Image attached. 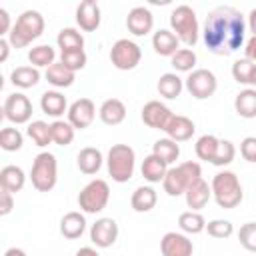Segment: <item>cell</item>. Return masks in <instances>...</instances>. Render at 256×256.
I'll use <instances>...</instances> for the list:
<instances>
[{
  "label": "cell",
  "instance_id": "cell-1",
  "mask_svg": "<svg viewBox=\"0 0 256 256\" xmlns=\"http://www.w3.org/2000/svg\"><path fill=\"white\" fill-rule=\"evenodd\" d=\"M246 28L244 14L234 6L222 4L208 12L202 26V40L212 54L230 56L244 46Z\"/></svg>",
  "mask_w": 256,
  "mask_h": 256
},
{
  "label": "cell",
  "instance_id": "cell-2",
  "mask_svg": "<svg viewBox=\"0 0 256 256\" xmlns=\"http://www.w3.org/2000/svg\"><path fill=\"white\" fill-rule=\"evenodd\" d=\"M42 32H44V16L38 10H24L16 18V22L8 34V42L12 48L18 50V48L28 46L36 38H40Z\"/></svg>",
  "mask_w": 256,
  "mask_h": 256
},
{
  "label": "cell",
  "instance_id": "cell-3",
  "mask_svg": "<svg viewBox=\"0 0 256 256\" xmlns=\"http://www.w3.org/2000/svg\"><path fill=\"white\" fill-rule=\"evenodd\" d=\"M200 178H202L200 164L194 162V160H188V162L170 166L166 176H164V180H162V186H164V192L168 196H182Z\"/></svg>",
  "mask_w": 256,
  "mask_h": 256
},
{
  "label": "cell",
  "instance_id": "cell-4",
  "mask_svg": "<svg viewBox=\"0 0 256 256\" xmlns=\"http://www.w3.org/2000/svg\"><path fill=\"white\" fill-rule=\"evenodd\" d=\"M210 188H212V196H214L216 204L224 210L236 208L244 198L242 184H240L238 176L230 170H222V172L214 174V178L210 182Z\"/></svg>",
  "mask_w": 256,
  "mask_h": 256
},
{
  "label": "cell",
  "instance_id": "cell-5",
  "mask_svg": "<svg viewBox=\"0 0 256 256\" xmlns=\"http://www.w3.org/2000/svg\"><path fill=\"white\" fill-rule=\"evenodd\" d=\"M106 168H108V174L114 182H118V184L128 182L134 176V168H136L134 148L128 144H114L108 150Z\"/></svg>",
  "mask_w": 256,
  "mask_h": 256
},
{
  "label": "cell",
  "instance_id": "cell-6",
  "mask_svg": "<svg viewBox=\"0 0 256 256\" xmlns=\"http://www.w3.org/2000/svg\"><path fill=\"white\" fill-rule=\"evenodd\" d=\"M170 28L178 36L180 44H186V48H192L198 42L200 36L198 18L188 4H180L170 12Z\"/></svg>",
  "mask_w": 256,
  "mask_h": 256
},
{
  "label": "cell",
  "instance_id": "cell-7",
  "mask_svg": "<svg viewBox=\"0 0 256 256\" xmlns=\"http://www.w3.org/2000/svg\"><path fill=\"white\" fill-rule=\"evenodd\" d=\"M32 186L38 192H50L58 182V162L52 152H40L30 168Z\"/></svg>",
  "mask_w": 256,
  "mask_h": 256
},
{
  "label": "cell",
  "instance_id": "cell-8",
  "mask_svg": "<svg viewBox=\"0 0 256 256\" xmlns=\"http://www.w3.org/2000/svg\"><path fill=\"white\" fill-rule=\"evenodd\" d=\"M110 200V186L106 180L96 178L90 180L78 194V206L86 214H98L108 206Z\"/></svg>",
  "mask_w": 256,
  "mask_h": 256
},
{
  "label": "cell",
  "instance_id": "cell-9",
  "mask_svg": "<svg viewBox=\"0 0 256 256\" xmlns=\"http://www.w3.org/2000/svg\"><path fill=\"white\" fill-rule=\"evenodd\" d=\"M142 60V50L134 40L120 38L110 48V62L118 70H134Z\"/></svg>",
  "mask_w": 256,
  "mask_h": 256
},
{
  "label": "cell",
  "instance_id": "cell-10",
  "mask_svg": "<svg viewBox=\"0 0 256 256\" xmlns=\"http://www.w3.org/2000/svg\"><path fill=\"white\" fill-rule=\"evenodd\" d=\"M184 86L190 92V96H194L196 100H206V98L214 96V92L218 88V80L212 70L196 68L188 74V78L184 80Z\"/></svg>",
  "mask_w": 256,
  "mask_h": 256
},
{
  "label": "cell",
  "instance_id": "cell-11",
  "mask_svg": "<svg viewBox=\"0 0 256 256\" xmlns=\"http://www.w3.org/2000/svg\"><path fill=\"white\" fill-rule=\"evenodd\" d=\"M4 118L12 124H26L32 118V102L22 92H12L6 96L2 106Z\"/></svg>",
  "mask_w": 256,
  "mask_h": 256
},
{
  "label": "cell",
  "instance_id": "cell-12",
  "mask_svg": "<svg viewBox=\"0 0 256 256\" xmlns=\"http://www.w3.org/2000/svg\"><path fill=\"white\" fill-rule=\"evenodd\" d=\"M68 122L76 128V130H84L88 128L94 118H96V106L90 98H78L68 106Z\"/></svg>",
  "mask_w": 256,
  "mask_h": 256
},
{
  "label": "cell",
  "instance_id": "cell-13",
  "mask_svg": "<svg viewBox=\"0 0 256 256\" xmlns=\"http://www.w3.org/2000/svg\"><path fill=\"white\" fill-rule=\"evenodd\" d=\"M118 238V224L114 218H98L90 226V240L96 248H110Z\"/></svg>",
  "mask_w": 256,
  "mask_h": 256
},
{
  "label": "cell",
  "instance_id": "cell-14",
  "mask_svg": "<svg viewBox=\"0 0 256 256\" xmlns=\"http://www.w3.org/2000/svg\"><path fill=\"white\" fill-rule=\"evenodd\" d=\"M140 116H142V122H144L148 128L164 130L166 124L170 122V118H172L174 114H172V110H170L166 104H162L160 100H150V102H146V104L142 106Z\"/></svg>",
  "mask_w": 256,
  "mask_h": 256
},
{
  "label": "cell",
  "instance_id": "cell-15",
  "mask_svg": "<svg viewBox=\"0 0 256 256\" xmlns=\"http://www.w3.org/2000/svg\"><path fill=\"white\" fill-rule=\"evenodd\" d=\"M162 256H192L194 244L182 232H166L160 240Z\"/></svg>",
  "mask_w": 256,
  "mask_h": 256
},
{
  "label": "cell",
  "instance_id": "cell-16",
  "mask_svg": "<svg viewBox=\"0 0 256 256\" xmlns=\"http://www.w3.org/2000/svg\"><path fill=\"white\" fill-rule=\"evenodd\" d=\"M126 28L134 36H146L154 28V16L146 6H134L126 16Z\"/></svg>",
  "mask_w": 256,
  "mask_h": 256
},
{
  "label": "cell",
  "instance_id": "cell-17",
  "mask_svg": "<svg viewBox=\"0 0 256 256\" xmlns=\"http://www.w3.org/2000/svg\"><path fill=\"white\" fill-rule=\"evenodd\" d=\"M102 14H100V6L96 0H84L78 4L76 8V24L80 26V30L84 32H94L100 26Z\"/></svg>",
  "mask_w": 256,
  "mask_h": 256
},
{
  "label": "cell",
  "instance_id": "cell-18",
  "mask_svg": "<svg viewBox=\"0 0 256 256\" xmlns=\"http://www.w3.org/2000/svg\"><path fill=\"white\" fill-rule=\"evenodd\" d=\"M164 132H166V136H168L170 140H174V142H186V140H190V138L194 136L196 126H194V122H192L188 116L174 114V116L170 118V122L166 124Z\"/></svg>",
  "mask_w": 256,
  "mask_h": 256
},
{
  "label": "cell",
  "instance_id": "cell-19",
  "mask_svg": "<svg viewBox=\"0 0 256 256\" xmlns=\"http://www.w3.org/2000/svg\"><path fill=\"white\" fill-rule=\"evenodd\" d=\"M152 48H154V52L158 56H170L172 58L180 50V40H178V36L172 30L160 28L152 36Z\"/></svg>",
  "mask_w": 256,
  "mask_h": 256
},
{
  "label": "cell",
  "instance_id": "cell-20",
  "mask_svg": "<svg viewBox=\"0 0 256 256\" xmlns=\"http://www.w3.org/2000/svg\"><path fill=\"white\" fill-rule=\"evenodd\" d=\"M40 108L44 114L60 120V116L64 112H68V102H66V96L58 90H46L42 96H40Z\"/></svg>",
  "mask_w": 256,
  "mask_h": 256
},
{
  "label": "cell",
  "instance_id": "cell-21",
  "mask_svg": "<svg viewBox=\"0 0 256 256\" xmlns=\"http://www.w3.org/2000/svg\"><path fill=\"white\" fill-rule=\"evenodd\" d=\"M98 116L104 124L108 126H118L120 122H124L126 118V104L118 98H108L100 104L98 108Z\"/></svg>",
  "mask_w": 256,
  "mask_h": 256
},
{
  "label": "cell",
  "instance_id": "cell-22",
  "mask_svg": "<svg viewBox=\"0 0 256 256\" xmlns=\"http://www.w3.org/2000/svg\"><path fill=\"white\" fill-rule=\"evenodd\" d=\"M186 204H188V208H192L194 212H198V210H202L206 204H208V200L212 198V188H210V184L204 180V178H200L198 182H194L188 190H186Z\"/></svg>",
  "mask_w": 256,
  "mask_h": 256
},
{
  "label": "cell",
  "instance_id": "cell-23",
  "mask_svg": "<svg viewBox=\"0 0 256 256\" xmlns=\"http://www.w3.org/2000/svg\"><path fill=\"white\" fill-rule=\"evenodd\" d=\"M102 162H104V156H102V152H100L98 148H94V146L82 148V150L78 152V156H76V164H78L80 172H84V174H88V176L96 174V172L102 168Z\"/></svg>",
  "mask_w": 256,
  "mask_h": 256
},
{
  "label": "cell",
  "instance_id": "cell-24",
  "mask_svg": "<svg viewBox=\"0 0 256 256\" xmlns=\"http://www.w3.org/2000/svg\"><path fill=\"white\" fill-rule=\"evenodd\" d=\"M168 164L158 158L156 154H148L144 160H142V166H140V172L144 176V180H148L150 184H156V182H162L166 172H168Z\"/></svg>",
  "mask_w": 256,
  "mask_h": 256
},
{
  "label": "cell",
  "instance_id": "cell-25",
  "mask_svg": "<svg viewBox=\"0 0 256 256\" xmlns=\"http://www.w3.org/2000/svg\"><path fill=\"white\" fill-rule=\"evenodd\" d=\"M26 184V174L20 166H14V164H8L0 170V188L2 190H8V192H20Z\"/></svg>",
  "mask_w": 256,
  "mask_h": 256
},
{
  "label": "cell",
  "instance_id": "cell-26",
  "mask_svg": "<svg viewBox=\"0 0 256 256\" xmlns=\"http://www.w3.org/2000/svg\"><path fill=\"white\" fill-rule=\"evenodd\" d=\"M86 230V218L80 212H66L60 220V234L68 240H76Z\"/></svg>",
  "mask_w": 256,
  "mask_h": 256
},
{
  "label": "cell",
  "instance_id": "cell-27",
  "mask_svg": "<svg viewBox=\"0 0 256 256\" xmlns=\"http://www.w3.org/2000/svg\"><path fill=\"white\" fill-rule=\"evenodd\" d=\"M46 80H48L54 88H68V86L74 84L76 72H72V70L66 68L60 60H56L50 68H46Z\"/></svg>",
  "mask_w": 256,
  "mask_h": 256
},
{
  "label": "cell",
  "instance_id": "cell-28",
  "mask_svg": "<svg viewBox=\"0 0 256 256\" xmlns=\"http://www.w3.org/2000/svg\"><path fill=\"white\" fill-rule=\"evenodd\" d=\"M156 88H158V92H160L162 98L174 100V98H178V96L182 94V90H184V80H182L176 72H166V74H162V76L158 78Z\"/></svg>",
  "mask_w": 256,
  "mask_h": 256
},
{
  "label": "cell",
  "instance_id": "cell-29",
  "mask_svg": "<svg viewBox=\"0 0 256 256\" xmlns=\"http://www.w3.org/2000/svg\"><path fill=\"white\" fill-rule=\"evenodd\" d=\"M234 110L240 118H256V88H244L234 98Z\"/></svg>",
  "mask_w": 256,
  "mask_h": 256
},
{
  "label": "cell",
  "instance_id": "cell-30",
  "mask_svg": "<svg viewBox=\"0 0 256 256\" xmlns=\"http://www.w3.org/2000/svg\"><path fill=\"white\" fill-rule=\"evenodd\" d=\"M156 202H158V194L152 186H138L130 198V204L136 212H150L156 206Z\"/></svg>",
  "mask_w": 256,
  "mask_h": 256
},
{
  "label": "cell",
  "instance_id": "cell-31",
  "mask_svg": "<svg viewBox=\"0 0 256 256\" xmlns=\"http://www.w3.org/2000/svg\"><path fill=\"white\" fill-rule=\"evenodd\" d=\"M10 82L16 86V88H34L38 82H40V70L34 68V66H18L12 70L10 74Z\"/></svg>",
  "mask_w": 256,
  "mask_h": 256
},
{
  "label": "cell",
  "instance_id": "cell-32",
  "mask_svg": "<svg viewBox=\"0 0 256 256\" xmlns=\"http://www.w3.org/2000/svg\"><path fill=\"white\" fill-rule=\"evenodd\" d=\"M28 60L34 68H50L56 62V50L50 44L32 46L28 52Z\"/></svg>",
  "mask_w": 256,
  "mask_h": 256
},
{
  "label": "cell",
  "instance_id": "cell-33",
  "mask_svg": "<svg viewBox=\"0 0 256 256\" xmlns=\"http://www.w3.org/2000/svg\"><path fill=\"white\" fill-rule=\"evenodd\" d=\"M56 44L60 48V52H68V50H84V36L82 32H78L76 28H62L56 36Z\"/></svg>",
  "mask_w": 256,
  "mask_h": 256
},
{
  "label": "cell",
  "instance_id": "cell-34",
  "mask_svg": "<svg viewBox=\"0 0 256 256\" xmlns=\"http://www.w3.org/2000/svg\"><path fill=\"white\" fill-rule=\"evenodd\" d=\"M218 146H220V138H216L214 134H204V136H200V138L196 140L194 152H196V156H198L200 160L212 164V160H214V156H216V152H218Z\"/></svg>",
  "mask_w": 256,
  "mask_h": 256
},
{
  "label": "cell",
  "instance_id": "cell-35",
  "mask_svg": "<svg viewBox=\"0 0 256 256\" xmlns=\"http://www.w3.org/2000/svg\"><path fill=\"white\" fill-rule=\"evenodd\" d=\"M152 154H156L158 158H162V160L170 166V164L176 162L178 156H180V144L174 142V140H170L168 136H166V138H160V140L154 142V146H152Z\"/></svg>",
  "mask_w": 256,
  "mask_h": 256
},
{
  "label": "cell",
  "instance_id": "cell-36",
  "mask_svg": "<svg viewBox=\"0 0 256 256\" xmlns=\"http://www.w3.org/2000/svg\"><path fill=\"white\" fill-rule=\"evenodd\" d=\"M178 226L184 234H200L206 230V220L200 212L188 210V212H182L178 216Z\"/></svg>",
  "mask_w": 256,
  "mask_h": 256
},
{
  "label": "cell",
  "instance_id": "cell-37",
  "mask_svg": "<svg viewBox=\"0 0 256 256\" xmlns=\"http://www.w3.org/2000/svg\"><path fill=\"white\" fill-rule=\"evenodd\" d=\"M26 134H28V136H30V140H32L36 146H40V148H44V146L52 144L50 124H48V122H44V120H32V122L28 124V128H26Z\"/></svg>",
  "mask_w": 256,
  "mask_h": 256
},
{
  "label": "cell",
  "instance_id": "cell-38",
  "mask_svg": "<svg viewBox=\"0 0 256 256\" xmlns=\"http://www.w3.org/2000/svg\"><path fill=\"white\" fill-rule=\"evenodd\" d=\"M50 132H52V142L58 146H68L74 140V132L76 128L68 122V120H54L50 124Z\"/></svg>",
  "mask_w": 256,
  "mask_h": 256
},
{
  "label": "cell",
  "instance_id": "cell-39",
  "mask_svg": "<svg viewBox=\"0 0 256 256\" xmlns=\"http://www.w3.org/2000/svg\"><path fill=\"white\" fill-rule=\"evenodd\" d=\"M170 64L176 72H192L196 70V52L192 48H180L172 58H170Z\"/></svg>",
  "mask_w": 256,
  "mask_h": 256
},
{
  "label": "cell",
  "instance_id": "cell-40",
  "mask_svg": "<svg viewBox=\"0 0 256 256\" xmlns=\"http://www.w3.org/2000/svg\"><path fill=\"white\" fill-rule=\"evenodd\" d=\"M24 144V136L18 128H12V126H6L0 130V148L6 150V152H16L20 150Z\"/></svg>",
  "mask_w": 256,
  "mask_h": 256
},
{
  "label": "cell",
  "instance_id": "cell-41",
  "mask_svg": "<svg viewBox=\"0 0 256 256\" xmlns=\"http://www.w3.org/2000/svg\"><path fill=\"white\" fill-rule=\"evenodd\" d=\"M256 64L248 58H240L232 64V78L238 82V84H250V78H252V72H254Z\"/></svg>",
  "mask_w": 256,
  "mask_h": 256
},
{
  "label": "cell",
  "instance_id": "cell-42",
  "mask_svg": "<svg viewBox=\"0 0 256 256\" xmlns=\"http://www.w3.org/2000/svg\"><path fill=\"white\" fill-rule=\"evenodd\" d=\"M206 232H208V236H212V238L224 240V238H230V236L234 234V224H232L230 220L216 218V220L206 222Z\"/></svg>",
  "mask_w": 256,
  "mask_h": 256
},
{
  "label": "cell",
  "instance_id": "cell-43",
  "mask_svg": "<svg viewBox=\"0 0 256 256\" xmlns=\"http://www.w3.org/2000/svg\"><path fill=\"white\" fill-rule=\"evenodd\" d=\"M60 62L66 68H70L72 72H78L86 66L88 56H86L84 50H68V52H60Z\"/></svg>",
  "mask_w": 256,
  "mask_h": 256
},
{
  "label": "cell",
  "instance_id": "cell-44",
  "mask_svg": "<svg viewBox=\"0 0 256 256\" xmlns=\"http://www.w3.org/2000/svg\"><path fill=\"white\" fill-rule=\"evenodd\" d=\"M238 240H240V244L248 252H254L256 254V222L242 224L240 230H238Z\"/></svg>",
  "mask_w": 256,
  "mask_h": 256
},
{
  "label": "cell",
  "instance_id": "cell-45",
  "mask_svg": "<svg viewBox=\"0 0 256 256\" xmlns=\"http://www.w3.org/2000/svg\"><path fill=\"white\" fill-rule=\"evenodd\" d=\"M234 156H236L234 144L230 140H220V146H218V152H216L212 164L214 166H228V164H232Z\"/></svg>",
  "mask_w": 256,
  "mask_h": 256
},
{
  "label": "cell",
  "instance_id": "cell-46",
  "mask_svg": "<svg viewBox=\"0 0 256 256\" xmlns=\"http://www.w3.org/2000/svg\"><path fill=\"white\" fill-rule=\"evenodd\" d=\"M240 154L246 162L256 164V136H246L240 142Z\"/></svg>",
  "mask_w": 256,
  "mask_h": 256
},
{
  "label": "cell",
  "instance_id": "cell-47",
  "mask_svg": "<svg viewBox=\"0 0 256 256\" xmlns=\"http://www.w3.org/2000/svg\"><path fill=\"white\" fill-rule=\"evenodd\" d=\"M14 208V196L8 190H0V216H8Z\"/></svg>",
  "mask_w": 256,
  "mask_h": 256
},
{
  "label": "cell",
  "instance_id": "cell-48",
  "mask_svg": "<svg viewBox=\"0 0 256 256\" xmlns=\"http://www.w3.org/2000/svg\"><path fill=\"white\" fill-rule=\"evenodd\" d=\"M12 22H10V14H8V10H4V8H0V36L4 38V36H8L10 34V30H12Z\"/></svg>",
  "mask_w": 256,
  "mask_h": 256
},
{
  "label": "cell",
  "instance_id": "cell-49",
  "mask_svg": "<svg viewBox=\"0 0 256 256\" xmlns=\"http://www.w3.org/2000/svg\"><path fill=\"white\" fill-rule=\"evenodd\" d=\"M244 58H248L256 64V36H250L244 42Z\"/></svg>",
  "mask_w": 256,
  "mask_h": 256
},
{
  "label": "cell",
  "instance_id": "cell-50",
  "mask_svg": "<svg viewBox=\"0 0 256 256\" xmlns=\"http://www.w3.org/2000/svg\"><path fill=\"white\" fill-rule=\"evenodd\" d=\"M10 42H8V38H0V62H6V58H8V52H10Z\"/></svg>",
  "mask_w": 256,
  "mask_h": 256
},
{
  "label": "cell",
  "instance_id": "cell-51",
  "mask_svg": "<svg viewBox=\"0 0 256 256\" xmlns=\"http://www.w3.org/2000/svg\"><path fill=\"white\" fill-rule=\"evenodd\" d=\"M246 26H248V30L252 32V36H256V8H252V10L248 12V18H246Z\"/></svg>",
  "mask_w": 256,
  "mask_h": 256
},
{
  "label": "cell",
  "instance_id": "cell-52",
  "mask_svg": "<svg viewBox=\"0 0 256 256\" xmlns=\"http://www.w3.org/2000/svg\"><path fill=\"white\" fill-rule=\"evenodd\" d=\"M76 256H100V254H98V250L92 248V246H82V248L76 252Z\"/></svg>",
  "mask_w": 256,
  "mask_h": 256
},
{
  "label": "cell",
  "instance_id": "cell-53",
  "mask_svg": "<svg viewBox=\"0 0 256 256\" xmlns=\"http://www.w3.org/2000/svg\"><path fill=\"white\" fill-rule=\"evenodd\" d=\"M4 256H26V252L22 248H8L4 252Z\"/></svg>",
  "mask_w": 256,
  "mask_h": 256
},
{
  "label": "cell",
  "instance_id": "cell-54",
  "mask_svg": "<svg viewBox=\"0 0 256 256\" xmlns=\"http://www.w3.org/2000/svg\"><path fill=\"white\" fill-rule=\"evenodd\" d=\"M250 84L256 88V68H254V72H252V78H250Z\"/></svg>",
  "mask_w": 256,
  "mask_h": 256
}]
</instances>
